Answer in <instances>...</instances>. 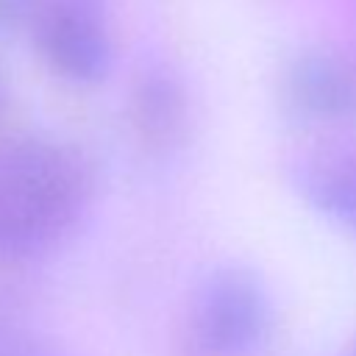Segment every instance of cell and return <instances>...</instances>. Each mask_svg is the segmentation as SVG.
Returning <instances> with one entry per match:
<instances>
[{
  "mask_svg": "<svg viewBox=\"0 0 356 356\" xmlns=\"http://www.w3.org/2000/svg\"><path fill=\"white\" fill-rule=\"evenodd\" d=\"M95 184L72 147L53 139L0 145V248L42 261L86 220Z\"/></svg>",
  "mask_w": 356,
  "mask_h": 356,
  "instance_id": "1",
  "label": "cell"
},
{
  "mask_svg": "<svg viewBox=\"0 0 356 356\" xmlns=\"http://www.w3.org/2000/svg\"><path fill=\"white\" fill-rule=\"evenodd\" d=\"M270 328V295L245 267L211 270L189 303V339L203 356H250Z\"/></svg>",
  "mask_w": 356,
  "mask_h": 356,
  "instance_id": "2",
  "label": "cell"
},
{
  "mask_svg": "<svg viewBox=\"0 0 356 356\" xmlns=\"http://www.w3.org/2000/svg\"><path fill=\"white\" fill-rule=\"evenodd\" d=\"M33 39L47 67L70 83H92L111 64L106 0H36Z\"/></svg>",
  "mask_w": 356,
  "mask_h": 356,
  "instance_id": "3",
  "label": "cell"
},
{
  "mask_svg": "<svg viewBox=\"0 0 356 356\" xmlns=\"http://www.w3.org/2000/svg\"><path fill=\"white\" fill-rule=\"evenodd\" d=\"M289 106L312 122L356 120V72L328 53L298 58L286 75Z\"/></svg>",
  "mask_w": 356,
  "mask_h": 356,
  "instance_id": "4",
  "label": "cell"
},
{
  "mask_svg": "<svg viewBox=\"0 0 356 356\" xmlns=\"http://www.w3.org/2000/svg\"><path fill=\"white\" fill-rule=\"evenodd\" d=\"M189 103L178 78L167 70H145L131 92V125L153 153H170L184 142Z\"/></svg>",
  "mask_w": 356,
  "mask_h": 356,
  "instance_id": "5",
  "label": "cell"
},
{
  "mask_svg": "<svg viewBox=\"0 0 356 356\" xmlns=\"http://www.w3.org/2000/svg\"><path fill=\"white\" fill-rule=\"evenodd\" d=\"M295 181L314 209L356 236V153L312 156L298 167Z\"/></svg>",
  "mask_w": 356,
  "mask_h": 356,
  "instance_id": "6",
  "label": "cell"
},
{
  "mask_svg": "<svg viewBox=\"0 0 356 356\" xmlns=\"http://www.w3.org/2000/svg\"><path fill=\"white\" fill-rule=\"evenodd\" d=\"M31 270H33V261H25L11 250L0 248V306L17 303V298L28 286Z\"/></svg>",
  "mask_w": 356,
  "mask_h": 356,
  "instance_id": "7",
  "label": "cell"
},
{
  "mask_svg": "<svg viewBox=\"0 0 356 356\" xmlns=\"http://www.w3.org/2000/svg\"><path fill=\"white\" fill-rule=\"evenodd\" d=\"M0 356H56L47 342L0 320Z\"/></svg>",
  "mask_w": 356,
  "mask_h": 356,
  "instance_id": "8",
  "label": "cell"
},
{
  "mask_svg": "<svg viewBox=\"0 0 356 356\" xmlns=\"http://www.w3.org/2000/svg\"><path fill=\"white\" fill-rule=\"evenodd\" d=\"M36 0H0V22L31 19Z\"/></svg>",
  "mask_w": 356,
  "mask_h": 356,
  "instance_id": "9",
  "label": "cell"
},
{
  "mask_svg": "<svg viewBox=\"0 0 356 356\" xmlns=\"http://www.w3.org/2000/svg\"><path fill=\"white\" fill-rule=\"evenodd\" d=\"M345 356H356V342H353V345L348 348V353H345Z\"/></svg>",
  "mask_w": 356,
  "mask_h": 356,
  "instance_id": "10",
  "label": "cell"
}]
</instances>
